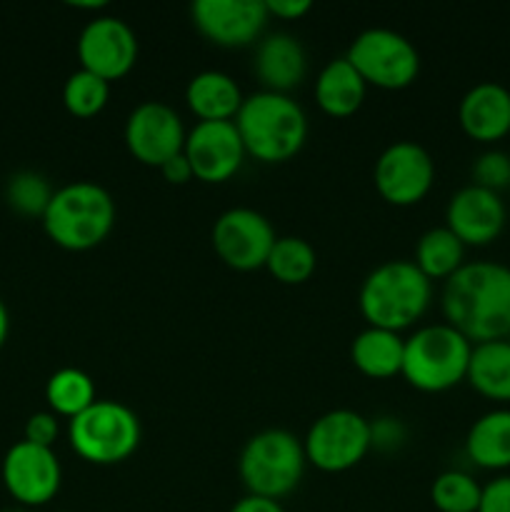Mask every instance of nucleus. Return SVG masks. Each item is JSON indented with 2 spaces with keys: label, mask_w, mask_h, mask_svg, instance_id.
I'll list each match as a JSON object with an SVG mask.
<instances>
[{
  "label": "nucleus",
  "mask_w": 510,
  "mask_h": 512,
  "mask_svg": "<svg viewBox=\"0 0 510 512\" xmlns=\"http://www.w3.org/2000/svg\"><path fill=\"white\" fill-rule=\"evenodd\" d=\"M445 323L470 343L510 338V268L493 260L465 263L440 295Z\"/></svg>",
  "instance_id": "1"
},
{
  "label": "nucleus",
  "mask_w": 510,
  "mask_h": 512,
  "mask_svg": "<svg viewBox=\"0 0 510 512\" xmlns=\"http://www.w3.org/2000/svg\"><path fill=\"white\" fill-rule=\"evenodd\" d=\"M245 153L260 163H288L308 140V115L290 95L258 90L248 95L235 115Z\"/></svg>",
  "instance_id": "2"
},
{
  "label": "nucleus",
  "mask_w": 510,
  "mask_h": 512,
  "mask_svg": "<svg viewBox=\"0 0 510 512\" xmlns=\"http://www.w3.org/2000/svg\"><path fill=\"white\" fill-rule=\"evenodd\" d=\"M433 283L413 260H388L370 270L358 293V308L368 328L400 333L418 323L430 308Z\"/></svg>",
  "instance_id": "3"
},
{
  "label": "nucleus",
  "mask_w": 510,
  "mask_h": 512,
  "mask_svg": "<svg viewBox=\"0 0 510 512\" xmlns=\"http://www.w3.org/2000/svg\"><path fill=\"white\" fill-rule=\"evenodd\" d=\"M115 200L103 185L75 180L63 185L50 198L43 230L58 248L85 253L108 240L115 228Z\"/></svg>",
  "instance_id": "4"
},
{
  "label": "nucleus",
  "mask_w": 510,
  "mask_h": 512,
  "mask_svg": "<svg viewBox=\"0 0 510 512\" xmlns=\"http://www.w3.org/2000/svg\"><path fill=\"white\" fill-rule=\"evenodd\" d=\"M473 343L448 323L425 325L405 338L403 378L420 393H445L468 378Z\"/></svg>",
  "instance_id": "5"
},
{
  "label": "nucleus",
  "mask_w": 510,
  "mask_h": 512,
  "mask_svg": "<svg viewBox=\"0 0 510 512\" xmlns=\"http://www.w3.org/2000/svg\"><path fill=\"white\" fill-rule=\"evenodd\" d=\"M303 440L280 428L260 430L243 445L238 475L248 495L280 500L293 493L305 473Z\"/></svg>",
  "instance_id": "6"
},
{
  "label": "nucleus",
  "mask_w": 510,
  "mask_h": 512,
  "mask_svg": "<svg viewBox=\"0 0 510 512\" xmlns=\"http://www.w3.org/2000/svg\"><path fill=\"white\" fill-rule=\"evenodd\" d=\"M140 420L118 400H95L85 413L68 420L73 453L90 465L125 463L140 445Z\"/></svg>",
  "instance_id": "7"
},
{
  "label": "nucleus",
  "mask_w": 510,
  "mask_h": 512,
  "mask_svg": "<svg viewBox=\"0 0 510 512\" xmlns=\"http://www.w3.org/2000/svg\"><path fill=\"white\" fill-rule=\"evenodd\" d=\"M348 63L380 90H403L418 80L420 53L403 33L390 28H368L355 35L348 48Z\"/></svg>",
  "instance_id": "8"
},
{
  "label": "nucleus",
  "mask_w": 510,
  "mask_h": 512,
  "mask_svg": "<svg viewBox=\"0 0 510 512\" xmlns=\"http://www.w3.org/2000/svg\"><path fill=\"white\" fill-rule=\"evenodd\" d=\"M303 450L305 460L320 473L353 470L370 453V420L348 408L330 410L310 425Z\"/></svg>",
  "instance_id": "9"
},
{
  "label": "nucleus",
  "mask_w": 510,
  "mask_h": 512,
  "mask_svg": "<svg viewBox=\"0 0 510 512\" xmlns=\"http://www.w3.org/2000/svg\"><path fill=\"white\" fill-rule=\"evenodd\" d=\"M213 250L228 268L238 273H253L265 268L273 250L275 235L273 223L253 208H230L218 215L213 223Z\"/></svg>",
  "instance_id": "10"
},
{
  "label": "nucleus",
  "mask_w": 510,
  "mask_h": 512,
  "mask_svg": "<svg viewBox=\"0 0 510 512\" xmlns=\"http://www.w3.org/2000/svg\"><path fill=\"white\" fill-rule=\"evenodd\" d=\"M373 183L380 198L395 208L418 205L435 183V163L423 145L413 140L390 143L378 155Z\"/></svg>",
  "instance_id": "11"
},
{
  "label": "nucleus",
  "mask_w": 510,
  "mask_h": 512,
  "mask_svg": "<svg viewBox=\"0 0 510 512\" xmlns=\"http://www.w3.org/2000/svg\"><path fill=\"white\" fill-rule=\"evenodd\" d=\"M185 128L175 108L160 100H145L130 110L125 120L123 140L128 153L138 163L160 168L170 158L183 153Z\"/></svg>",
  "instance_id": "12"
},
{
  "label": "nucleus",
  "mask_w": 510,
  "mask_h": 512,
  "mask_svg": "<svg viewBox=\"0 0 510 512\" xmlns=\"http://www.w3.org/2000/svg\"><path fill=\"white\" fill-rule=\"evenodd\" d=\"M78 60L83 70L115 83L138 63V35L125 20L100 15L80 30Z\"/></svg>",
  "instance_id": "13"
},
{
  "label": "nucleus",
  "mask_w": 510,
  "mask_h": 512,
  "mask_svg": "<svg viewBox=\"0 0 510 512\" xmlns=\"http://www.w3.org/2000/svg\"><path fill=\"white\" fill-rule=\"evenodd\" d=\"M190 18L198 33L218 48H248L263 38L270 15L265 0H195Z\"/></svg>",
  "instance_id": "14"
},
{
  "label": "nucleus",
  "mask_w": 510,
  "mask_h": 512,
  "mask_svg": "<svg viewBox=\"0 0 510 512\" xmlns=\"http://www.w3.org/2000/svg\"><path fill=\"white\" fill-rule=\"evenodd\" d=\"M63 483V468L53 448L20 440L3 458V485L15 503L25 508L48 505Z\"/></svg>",
  "instance_id": "15"
},
{
  "label": "nucleus",
  "mask_w": 510,
  "mask_h": 512,
  "mask_svg": "<svg viewBox=\"0 0 510 512\" xmlns=\"http://www.w3.org/2000/svg\"><path fill=\"white\" fill-rule=\"evenodd\" d=\"M183 155L200 183H228L245 160V145L233 120L225 123H195L185 135Z\"/></svg>",
  "instance_id": "16"
},
{
  "label": "nucleus",
  "mask_w": 510,
  "mask_h": 512,
  "mask_svg": "<svg viewBox=\"0 0 510 512\" xmlns=\"http://www.w3.org/2000/svg\"><path fill=\"white\" fill-rule=\"evenodd\" d=\"M508 223V210H505L500 193L478 188V185H465L445 208V228L465 245V248H483L495 243Z\"/></svg>",
  "instance_id": "17"
},
{
  "label": "nucleus",
  "mask_w": 510,
  "mask_h": 512,
  "mask_svg": "<svg viewBox=\"0 0 510 512\" xmlns=\"http://www.w3.org/2000/svg\"><path fill=\"white\" fill-rule=\"evenodd\" d=\"M458 123L470 140L493 145L510 133V90L485 80L460 98Z\"/></svg>",
  "instance_id": "18"
},
{
  "label": "nucleus",
  "mask_w": 510,
  "mask_h": 512,
  "mask_svg": "<svg viewBox=\"0 0 510 512\" xmlns=\"http://www.w3.org/2000/svg\"><path fill=\"white\" fill-rule=\"evenodd\" d=\"M253 70L263 90L288 95L308 73V55L300 40L290 33H270L255 45Z\"/></svg>",
  "instance_id": "19"
},
{
  "label": "nucleus",
  "mask_w": 510,
  "mask_h": 512,
  "mask_svg": "<svg viewBox=\"0 0 510 512\" xmlns=\"http://www.w3.org/2000/svg\"><path fill=\"white\" fill-rule=\"evenodd\" d=\"M240 85L220 70H203L193 75L185 88V103L198 123H225L235 120L240 105H243Z\"/></svg>",
  "instance_id": "20"
},
{
  "label": "nucleus",
  "mask_w": 510,
  "mask_h": 512,
  "mask_svg": "<svg viewBox=\"0 0 510 512\" xmlns=\"http://www.w3.org/2000/svg\"><path fill=\"white\" fill-rule=\"evenodd\" d=\"M315 103L330 118H350L365 103L368 85L348 58H335L320 68L315 78Z\"/></svg>",
  "instance_id": "21"
},
{
  "label": "nucleus",
  "mask_w": 510,
  "mask_h": 512,
  "mask_svg": "<svg viewBox=\"0 0 510 512\" xmlns=\"http://www.w3.org/2000/svg\"><path fill=\"white\" fill-rule=\"evenodd\" d=\"M405 338L383 328L360 330L350 345L355 370L370 380H390L403 373Z\"/></svg>",
  "instance_id": "22"
},
{
  "label": "nucleus",
  "mask_w": 510,
  "mask_h": 512,
  "mask_svg": "<svg viewBox=\"0 0 510 512\" xmlns=\"http://www.w3.org/2000/svg\"><path fill=\"white\" fill-rule=\"evenodd\" d=\"M465 453L483 470H510V408L480 415L465 435Z\"/></svg>",
  "instance_id": "23"
},
{
  "label": "nucleus",
  "mask_w": 510,
  "mask_h": 512,
  "mask_svg": "<svg viewBox=\"0 0 510 512\" xmlns=\"http://www.w3.org/2000/svg\"><path fill=\"white\" fill-rule=\"evenodd\" d=\"M465 380L485 400L510 403V338L475 343Z\"/></svg>",
  "instance_id": "24"
},
{
  "label": "nucleus",
  "mask_w": 510,
  "mask_h": 512,
  "mask_svg": "<svg viewBox=\"0 0 510 512\" xmlns=\"http://www.w3.org/2000/svg\"><path fill=\"white\" fill-rule=\"evenodd\" d=\"M415 265L420 273L433 283V280H448L465 265V245L450 233L445 225L430 228L420 235L415 245Z\"/></svg>",
  "instance_id": "25"
},
{
  "label": "nucleus",
  "mask_w": 510,
  "mask_h": 512,
  "mask_svg": "<svg viewBox=\"0 0 510 512\" xmlns=\"http://www.w3.org/2000/svg\"><path fill=\"white\" fill-rule=\"evenodd\" d=\"M45 400L50 413L58 418H78L95 403V383L85 370L60 368L45 383Z\"/></svg>",
  "instance_id": "26"
},
{
  "label": "nucleus",
  "mask_w": 510,
  "mask_h": 512,
  "mask_svg": "<svg viewBox=\"0 0 510 512\" xmlns=\"http://www.w3.org/2000/svg\"><path fill=\"white\" fill-rule=\"evenodd\" d=\"M318 268V253L313 245L298 235H283L275 240L265 270L283 285H303Z\"/></svg>",
  "instance_id": "27"
},
{
  "label": "nucleus",
  "mask_w": 510,
  "mask_h": 512,
  "mask_svg": "<svg viewBox=\"0 0 510 512\" xmlns=\"http://www.w3.org/2000/svg\"><path fill=\"white\" fill-rule=\"evenodd\" d=\"M483 485L463 470H445L430 485V500L438 512H478Z\"/></svg>",
  "instance_id": "28"
},
{
  "label": "nucleus",
  "mask_w": 510,
  "mask_h": 512,
  "mask_svg": "<svg viewBox=\"0 0 510 512\" xmlns=\"http://www.w3.org/2000/svg\"><path fill=\"white\" fill-rule=\"evenodd\" d=\"M110 100V83L88 70H75L63 85V105L70 115L80 120L95 118Z\"/></svg>",
  "instance_id": "29"
},
{
  "label": "nucleus",
  "mask_w": 510,
  "mask_h": 512,
  "mask_svg": "<svg viewBox=\"0 0 510 512\" xmlns=\"http://www.w3.org/2000/svg\"><path fill=\"white\" fill-rule=\"evenodd\" d=\"M53 193L55 190L50 188L48 180L33 170H20V173L10 175L8 185H5L8 205L25 218H43Z\"/></svg>",
  "instance_id": "30"
},
{
  "label": "nucleus",
  "mask_w": 510,
  "mask_h": 512,
  "mask_svg": "<svg viewBox=\"0 0 510 512\" xmlns=\"http://www.w3.org/2000/svg\"><path fill=\"white\" fill-rule=\"evenodd\" d=\"M473 185L500 193L510 185V155L503 150H485L473 163Z\"/></svg>",
  "instance_id": "31"
},
{
  "label": "nucleus",
  "mask_w": 510,
  "mask_h": 512,
  "mask_svg": "<svg viewBox=\"0 0 510 512\" xmlns=\"http://www.w3.org/2000/svg\"><path fill=\"white\" fill-rule=\"evenodd\" d=\"M408 440V428L400 418L393 415H380V418L370 420V450L378 453H395Z\"/></svg>",
  "instance_id": "32"
},
{
  "label": "nucleus",
  "mask_w": 510,
  "mask_h": 512,
  "mask_svg": "<svg viewBox=\"0 0 510 512\" xmlns=\"http://www.w3.org/2000/svg\"><path fill=\"white\" fill-rule=\"evenodd\" d=\"M60 435L58 415L53 413H33L25 423V438L28 443L40 445V448H53Z\"/></svg>",
  "instance_id": "33"
},
{
  "label": "nucleus",
  "mask_w": 510,
  "mask_h": 512,
  "mask_svg": "<svg viewBox=\"0 0 510 512\" xmlns=\"http://www.w3.org/2000/svg\"><path fill=\"white\" fill-rule=\"evenodd\" d=\"M478 512H510V475H498L483 485Z\"/></svg>",
  "instance_id": "34"
},
{
  "label": "nucleus",
  "mask_w": 510,
  "mask_h": 512,
  "mask_svg": "<svg viewBox=\"0 0 510 512\" xmlns=\"http://www.w3.org/2000/svg\"><path fill=\"white\" fill-rule=\"evenodd\" d=\"M270 18L280 20H300L305 13H310L313 3L310 0H265Z\"/></svg>",
  "instance_id": "35"
},
{
  "label": "nucleus",
  "mask_w": 510,
  "mask_h": 512,
  "mask_svg": "<svg viewBox=\"0 0 510 512\" xmlns=\"http://www.w3.org/2000/svg\"><path fill=\"white\" fill-rule=\"evenodd\" d=\"M158 170L163 173V178L168 180L170 185H185V183H190V180H195L193 178V168H190L188 158H185L183 153L175 155V158H170L168 163L160 165Z\"/></svg>",
  "instance_id": "36"
},
{
  "label": "nucleus",
  "mask_w": 510,
  "mask_h": 512,
  "mask_svg": "<svg viewBox=\"0 0 510 512\" xmlns=\"http://www.w3.org/2000/svg\"><path fill=\"white\" fill-rule=\"evenodd\" d=\"M230 512H285V510L278 500L258 498V495H245V498H240L238 503L230 508Z\"/></svg>",
  "instance_id": "37"
},
{
  "label": "nucleus",
  "mask_w": 510,
  "mask_h": 512,
  "mask_svg": "<svg viewBox=\"0 0 510 512\" xmlns=\"http://www.w3.org/2000/svg\"><path fill=\"white\" fill-rule=\"evenodd\" d=\"M8 333H10V315H8V308H5V303L0 300V350H3L5 340H8Z\"/></svg>",
  "instance_id": "38"
}]
</instances>
